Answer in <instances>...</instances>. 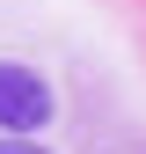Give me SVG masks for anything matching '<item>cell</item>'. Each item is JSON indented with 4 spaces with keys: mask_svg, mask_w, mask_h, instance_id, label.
Listing matches in <instances>:
<instances>
[{
    "mask_svg": "<svg viewBox=\"0 0 146 154\" xmlns=\"http://www.w3.org/2000/svg\"><path fill=\"white\" fill-rule=\"evenodd\" d=\"M44 125H51V81L0 59V132H7V140H29V132H44Z\"/></svg>",
    "mask_w": 146,
    "mask_h": 154,
    "instance_id": "cell-1",
    "label": "cell"
},
{
    "mask_svg": "<svg viewBox=\"0 0 146 154\" xmlns=\"http://www.w3.org/2000/svg\"><path fill=\"white\" fill-rule=\"evenodd\" d=\"M0 154H44V147H29V140H0Z\"/></svg>",
    "mask_w": 146,
    "mask_h": 154,
    "instance_id": "cell-2",
    "label": "cell"
}]
</instances>
